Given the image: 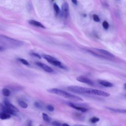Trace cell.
<instances>
[{"label":"cell","mask_w":126,"mask_h":126,"mask_svg":"<svg viewBox=\"0 0 126 126\" xmlns=\"http://www.w3.org/2000/svg\"><path fill=\"white\" fill-rule=\"evenodd\" d=\"M48 91L52 94H54L64 97L66 98H68L72 100L76 101H83V99L79 96L71 94L66 91H65L61 89H59L57 88H52L48 90Z\"/></svg>","instance_id":"cell-1"},{"label":"cell","mask_w":126,"mask_h":126,"mask_svg":"<svg viewBox=\"0 0 126 126\" xmlns=\"http://www.w3.org/2000/svg\"><path fill=\"white\" fill-rule=\"evenodd\" d=\"M0 41L1 44L3 43V47L4 46H5L6 47H9L11 48L20 47L24 44V42L22 41L3 35L0 36Z\"/></svg>","instance_id":"cell-2"},{"label":"cell","mask_w":126,"mask_h":126,"mask_svg":"<svg viewBox=\"0 0 126 126\" xmlns=\"http://www.w3.org/2000/svg\"><path fill=\"white\" fill-rule=\"evenodd\" d=\"M66 89L71 92L76 93V94H89L94 95L95 89L90 88H85L77 86H70L66 88Z\"/></svg>","instance_id":"cell-3"},{"label":"cell","mask_w":126,"mask_h":126,"mask_svg":"<svg viewBox=\"0 0 126 126\" xmlns=\"http://www.w3.org/2000/svg\"><path fill=\"white\" fill-rule=\"evenodd\" d=\"M62 14L64 19L68 18L69 14V5L67 2H64L62 6Z\"/></svg>","instance_id":"cell-4"},{"label":"cell","mask_w":126,"mask_h":126,"mask_svg":"<svg viewBox=\"0 0 126 126\" xmlns=\"http://www.w3.org/2000/svg\"><path fill=\"white\" fill-rule=\"evenodd\" d=\"M4 104L5 106L12 113L16 114V113H18L19 112V110L7 100H4Z\"/></svg>","instance_id":"cell-5"},{"label":"cell","mask_w":126,"mask_h":126,"mask_svg":"<svg viewBox=\"0 0 126 126\" xmlns=\"http://www.w3.org/2000/svg\"><path fill=\"white\" fill-rule=\"evenodd\" d=\"M76 80L79 82L87 84L89 85H91V86L94 85L93 82L91 79H90L89 78H88L87 77H86L85 76H78L76 78Z\"/></svg>","instance_id":"cell-6"},{"label":"cell","mask_w":126,"mask_h":126,"mask_svg":"<svg viewBox=\"0 0 126 126\" xmlns=\"http://www.w3.org/2000/svg\"><path fill=\"white\" fill-rule=\"evenodd\" d=\"M99 53H100L101 54H102L103 56L107 57V58H110V59H114L115 58V56L112 54L111 53L109 52V51L102 49H95Z\"/></svg>","instance_id":"cell-7"},{"label":"cell","mask_w":126,"mask_h":126,"mask_svg":"<svg viewBox=\"0 0 126 126\" xmlns=\"http://www.w3.org/2000/svg\"><path fill=\"white\" fill-rule=\"evenodd\" d=\"M35 64L37 66L40 67L41 68H42L43 70L45 71L46 72H47L49 73H51V72H53V70L52 68H51L50 67H49V66H48L47 65H46L44 63H39V62H37L35 63Z\"/></svg>","instance_id":"cell-8"},{"label":"cell","mask_w":126,"mask_h":126,"mask_svg":"<svg viewBox=\"0 0 126 126\" xmlns=\"http://www.w3.org/2000/svg\"><path fill=\"white\" fill-rule=\"evenodd\" d=\"M68 105H69L71 107L76 109V110H77L78 111H80L82 112H86L88 111V109L86 108H84V107H80V106H77L76 105H75L74 104L72 103H71V102H68Z\"/></svg>","instance_id":"cell-9"},{"label":"cell","mask_w":126,"mask_h":126,"mask_svg":"<svg viewBox=\"0 0 126 126\" xmlns=\"http://www.w3.org/2000/svg\"><path fill=\"white\" fill-rule=\"evenodd\" d=\"M48 63H50L53 64V65L55 66H58L59 67H60L61 68H63V69H66V67L61 62H59V61L56 60H52V61H50L48 62Z\"/></svg>","instance_id":"cell-10"},{"label":"cell","mask_w":126,"mask_h":126,"mask_svg":"<svg viewBox=\"0 0 126 126\" xmlns=\"http://www.w3.org/2000/svg\"><path fill=\"white\" fill-rule=\"evenodd\" d=\"M29 23L30 24L35 26V27H39V28H45V27L40 22L33 20H30L29 21Z\"/></svg>","instance_id":"cell-11"},{"label":"cell","mask_w":126,"mask_h":126,"mask_svg":"<svg viewBox=\"0 0 126 126\" xmlns=\"http://www.w3.org/2000/svg\"><path fill=\"white\" fill-rule=\"evenodd\" d=\"M98 83L99 84H100L101 85L105 87H111L113 86V84L110 82L105 81V80H99L98 81Z\"/></svg>","instance_id":"cell-12"},{"label":"cell","mask_w":126,"mask_h":126,"mask_svg":"<svg viewBox=\"0 0 126 126\" xmlns=\"http://www.w3.org/2000/svg\"><path fill=\"white\" fill-rule=\"evenodd\" d=\"M107 109H109L110 111H112L113 112L118 113H122V114H126V109H117V108H109L107 107Z\"/></svg>","instance_id":"cell-13"},{"label":"cell","mask_w":126,"mask_h":126,"mask_svg":"<svg viewBox=\"0 0 126 126\" xmlns=\"http://www.w3.org/2000/svg\"><path fill=\"white\" fill-rule=\"evenodd\" d=\"M11 118V115L6 113L1 112L0 114V118L1 120H7Z\"/></svg>","instance_id":"cell-14"},{"label":"cell","mask_w":126,"mask_h":126,"mask_svg":"<svg viewBox=\"0 0 126 126\" xmlns=\"http://www.w3.org/2000/svg\"><path fill=\"white\" fill-rule=\"evenodd\" d=\"M42 57L43 58H44L45 60H46L48 62L50 61H52V60H56V59L55 58H54L53 57H52L50 55H45V54H43L42 55Z\"/></svg>","instance_id":"cell-15"},{"label":"cell","mask_w":126,"mask_h":126,"mask_svg":"<svg viewBox=\"0 0 126 126\" xmlns=\"http://www.w3.org/2000/svg\"><path fill=\"white\" fill-rule=\"evenodd\" d=\"M2 94L5 96H9L11 94V92L9 89L4 88L2 90Z\"/></svg>","instance_id":"cell-16"},{"label":"cell","mask_w":126,"mask_h":126,"mask_svg":"<svg viewBox=\"0 0 126 126\" xmlns=\"http://www.w3.org/2000/svg\"><path fill=\"white\" fill-rule=\"evenodd\" d=\"M18 102L19 105L22 108H24V109L27 108L28 107V106L27 103L26 102H25V101H23V100H19L18 101Z\"/></svg>","instance_id":"cell-17"},{"label":"cell","mask_w":126,"mask_h":126,"mask_svg":"<svg viewBox=\"0 0 126 126\" xmlns=\"http://www.w3.org/2000/svg\"><path fill=\"white\" fill-rule=\"evenodd\" d=\"M42 118H43V119L46 122H49L50 121V118L49 116L46 113H42Z\"/></svg>","instance_id":"cell-18"},{"label":"cell","mask_w":126,"mask_h":126,"mask_svg":"<svg viewBox=\"0 0 126 126\" xmlns=\"http://www.w3.org/2000/svg\"><path fill=\"white\" fill-rule=\"evenodd\" d=\"M90 120V122L94 124V123H96L98 122L99 121V119L97 117H93L92 118H91Z\"/></svg>","instance_id":"cell-19"},{"label":"cell","mask_w":126,"mask_h":126,"mask_svg":"<svg viewBox=\"0 0 126 126\" xmlns=\"http://www.w3.org/2000/svg\"><path fill=\"white\" fill-rule=\"evenodd\" d=\"M53 8H54V10L55 11V12H56L57 14H58L59 13H60V8H59V6L56 3H54Z\"/></svg>","instance_id":"cell-20"},{"label":"cell","mask_w":126,"mask_h":126,"mask_svg":"<svg viewBox=\"0 0 126 126\" xmlns=\"http://www.w3.org/2000/svg\"><path fill=\"white\" fill-rule=\"evenodd\" d=\"M102 26L104 29L107 30L108 29L109 25L108 23L106 21H104L102 23Z\"/></svg>","instance_id":"cell-21"},{"label":"cell","mask_w":126,"mask_h":126,"mask_svg":"<svg viewBox=\"0 0 126 126\" xmlns=\"http://www.w3.org/2000/svg\"><path fill=\"white\" fill-rule=\"evenodd\" d=\"M19 61L20 62H21L23 64H25V65H29V62H28L27 61H26V60L24 59L20 58V59H19Z\"/></svg>","instance_id":"cell-22"},{"label":"cell","mask_w":126,"mask_h":126,"mask_svg":"<svg viewBox=\"0 0 126 126\" xmlns=\"http://www.w3.org/2000/svg\"><path fill=\"white\" fill-rule=\"evenodd\" d=\"M93 20L96 22H98L100 21V19L99 17H98V16L96 14H94L93 16Z\"/></svg>","instance_id":"cell-23"},{"label":"cell","mask_w":126,"mask_h":126,"mask_svg":"<svg viewBox=\"0 0 126 126\" xmlns=\"http://www.w3.org/2000/svg\"><path fill=\"white\" fill-rule=\"evenodd\" d=\"M46 108L48 111H51V112H52L54 110V107L52 105H48L47 106Z\"/></svg>","instance_id":"cell-24"},{"label":"cell","mask_w":126,"mask_h":126,"mask_svg":"<svg viewBox=\"0 0 126 126\" xmlns=\"http://www.w3.org/2000/svg\"><path fill=\"white\" fill-rule=\"evenodd\" d=\"M52 124L54 126H62V124L60 122L56 121H53L52 123Z\"/></svg>","instance_id":"cell-25"},{"label":"cell","mask_w":126,"mask_h":126,"mask_svg":"<svg viewBox=\"0 0 126 126\" xmlns=\"http://www.w3.org/2000/svg\"><path fill=\"white\" fill-rule=\"evenodd\" d=\"M31 55L32 56H34L35 57H36L39 59H41V57L40 55H39L38 54L36 53H34V52H32L31 53Z\"/></svg>","instance_id":"cell-26"},{"label":"cell","mask_w":126,"mask_h":126,"mask_svg":"<svg viewBox=\"0 0 126 126\" xmlns=\"http://www.w3.org/2000/svg\"><path fill=\"white\" fill-rule=\"evenodd\" d=\"M34 106L36 107V108H39V109H40V108H41V107H42V106H41V104L39 103V102H34Z\"/></svg>","instance_id":"cell-27"},{"label":"cell","mask_w":126,"mask_h":126,"mask_svg":"<svg viewBox=\"0 0 126 126\" xmlns=\"http://www.w3.org/2000/svg\"><path fill=\"white\" fill-rule=\"evenodd\" d=\"M27 126H32V122L31 121H29L28 122Z\"/></svg>","instance_id":"cell-28"},{"label":"cell","mask_w":126,"mask_h":126,"mask_svg":"<svg viewBox=\"0 0 126 126\" xmlns=\"http://www.w3.org/2000/svg\"><path fill=\"white\" fill-rule=\"evenodd\" d=\"M71 2L74 4H77V1L76 0H71Z\"/></svg>","instance_id":"cell-29"},{"label":"cell","mask_w":126,"mask_h":126,"mask_svg":"<svg viewBox=\"0 0 126 126\" xmlns=\"http://www.w3.org/2000/svg\"><path fill=\"white\" fill-rule=\"evenodd\" d=\"M124 88L126 89V83H125V84H124Z\"/></svg>","instance_id":"cell-30"},{"label":"cell","mask_w":126,"mask_h":126,"mask_svg":"<svg viewBox=\"0 0 126 126\" xmlns=\"http://www.w3.org/2000/svg\"><path fill=\"white\" fill-rule=\"evenodd\" d=\"M84 126V125H79V126Z\"/></svg>","instance_id":"cell-31"}]
</instances>
